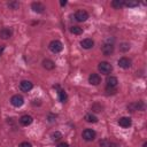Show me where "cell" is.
Listing matches in <instances>:
<instances>
[{
	"mask_svg": "<svg viewBox=\"0 0 147 147\" xmlns=\"http://www.w3.org/2000/svg\"><path fill=\"white\" fill-rule=\"evenodd\" d=\"M98 69H99V71H100L101 74L108 75V74H110V72H111L113 67H111V64H110V63H108V62L103 61V62H100V63H99Z\"/></svg>",
	"mask_w": 147,
	"mask_h": 147,
	"instance_id": "6da1fadb",
	"label": "cell"
},
{
	"mask_svg": "<svg viewBox=\"0 0 147 147\" xmlns=\"http://www.w3.org/2000/svg\"><path fill=\"white\" fill-rule=\"evenodd\" d=\"M49 49L53 52V53H60L62 49H63V46H62V42L60 40H52L49 42Z\"/></svg>",
	"mask_w": 147,
	"mask_h": 147,
	"instance_id": "7a4b0ae2",
	"label": "cell"
},
{
	"mask_svg": "<svg viewBox=\"0 0 147 147\" xmlns=\"http://www.w3.org/2000/svg\"><path fill=\"white\" fill-rule=\"evenodd\" d=\"M10 102H11V105H13L14 107H21V106L24 103V99H23L22 95H20V94H15V95L11 96Z\"/></svg>",
	"mask_w": 147,
	"mask_h": 147,
	"instance_id": "3957f363",
	"label": "cell"
},
{
	"mask_svg": "<svg viewBox=\"0 0 147 147\" xmlns=\"http://www.w3.org/2000/svg\"><path fill=\"white\" fill-rule=\"evenodd\" d=\"M82 136H83V138H84L86 141H92V140L95 138V131L92 130V129H86V130L83 131Z\"/></svg>",
	"mask_w": 147,
	"mask_h": 147,
	"instance_id": "277c9868",
	"label": "cell"
},
{
	"mask_svg": "<svg viewBox=\"0 0 147 147\" xmlns=\"http://www.w3.org/2000/svg\"><path fill=\"white\" fill-rule=\"evenodd\" d=\"M75 18H76L78 22H84V21H86V20L88 18V14H87L86 10L80 9V10H77V11H76Z\"/></svg>",
	"mask_w": 147,
	"mask_h": 147,
	"instance_id": "5b68a950",
	"label": "cell"
},
{
	"mask_svg": "<svg viewBox=\"0 0 147 147\" xmlns=\"http://www.w3.org/2000/svg\"><path fill=\"white\" fill-rule=\"evenodd\" d=\"M101 52L103 53V55H110V54H113V52H114V45L113 44H110V42H105L103 45H102V47H101Z\"/></svg>",
	"mask_w": 147,
	"mask_h": 147,
	"instance_id": "8992f818",
	"label": "cell"
},
{
	"mask_svg": "<svg viewBox=\"0 0 147 147\" xmlns=\"http://www.w3.org/2000/svg\"><path fill=\"white\" fill-rule=\"evenodd\" d=\"M145 108V105L142 101H137V102H133V103H130L127 106V109H130L131 111H136V110H144Z\"/></svg>",
	"mask_w": 147,
	"mask_h": 147,
	"instance_id": "52a82bcc",
	"label": "cell"
},
{
	"mask_svg": "<svg viewBox=\"0 0 147 147\" xmlns=\"http://www.w3.org/2000/svg\"><path fill=\"white\" fill-rule=\"evenodd\" d=\"M88 83L91 85H99L101 83V77L98 74H91L88 76Z\"/></svg>",
	"mask_w": 147,
	"mask_h": 147,
	"instance_id": "ba28073f",
	"label": "cell"
},
{
	"mask_svg": "<svg viewBox=\"0 0 147 147\" xmlns=\"http://www.w3.org/2000/svg\"><path fill=\"white\" fill-rule=\"evenodd\" d=\"M32 87H33V85H32V83L29 82V80H22V82L20 83V88H21L23 92H29V91L32 90Z\"/></svg>",
	"mask_w": 147,
	"mask_h": 147,
	"instance_id": "9c48e42d",
	"label": "cell"
},
{
	"mask_svg": "<svg viewBox=\"0 0 147 147\" xmlns=\"http://www.w3.org/2000/svg\"><path fill=\"white\" fill-rule=\"evenodd\" d=\"M117 63H118V65H119L121 68H123V69H127V68L131 67V60L127 59V57H121Z\"/></svg>",
	"mask_w": 147,
	"mask_h": 147,
	"instance_id": "30bf717a",
	"label": "cell"
},
{
	"mask_svg": "<svg viewBox=\"0 0 147 147\" xmlns=\"http://www.w3.org/2000/svg\"><path fill=\"white\" fill-rule=\"evenodd\" d=\"M31 8H32V10L34 13H39V14L40 13H44V10H45V6L41 2H32Z\"/></svg>",
	"mask_w": 147,
	"mask_h": 147,
	"instance_id": "8fae6325",
	"label": "cell"
},
{
	"mask_svg": "<svg viewBox=\"0 0 147 147\" xmlns=\"http://www.w3.org/2000/svg\"><path fill=\"white\" fill-rule=\"evenodd\" d=\"M80 45H82L83 48L90 49V48H92V47L94 46V41H93L91 38H85V39H83V40L80 41Z\"/></svg>",
	"mask_w": 147,
	"mask_h": 147,
	"instance_id": "7c38bea8",
	"label": "cell"
},
{
	"mask_svg": "<svg viewBox=\"0 0 147 147\" xmlns=\"http://www.w3.org/2000/svg\"><path fill=\"white\" fill-rule=\"evenodd\" d=\"M20 122H21L22 125L28 126V125H30V124L33 122V118H32L30 115H23V116L20 118Z\"/></svg>",
	"mask_w": 147,
	"mask_h": 147,
	"instance_id": "4fadbf2b",
	"label": "cell"
},
{
	"mask_svg": "<svg viewBox=\"0 0 147 147\" xmlns=\"http://www.w3.org/2000/svg\"><path fill=\"white\" fill-rule=\"evenodd\" d=\"M131 118L130 117H121L119 119H118V124H119V126H122V127H129V126H131Z\"/></svg>",
	"mask_w": 147,
	"mask_h": 147,
	"instance_id": "5bb4252c",
	"label": "cell"
},
{
	"mask_svg": "<svg viewBox=\"0 0 147 147\" xmlns=\"http://www.w3.org/2000/svg\"><path fill=\"white\" fill-rule=\"evenodd\" d=\"M11 30L9 28H3L0 30V38L1 39H8L11 37Z\"/></svg>",
	"mask_w": 147,
	"mask_h": 147,
	"instance_id": "9a60e30c",
	"label": "cell"
},
{
	"mask_svg": "<svg viewBox=\"0 0 147 147\" xmlns=\"http://www.w3.org/2000/svg\"><path fill=\"white\" fill-rule=\"evenodd\" d=\"M42 67H44L45 69H47V70H53V69L55 68V63H54L52 60L46 59V60L42 61Z\"/></svg>",
	"mask_w": 147,
	"mask_h": 147,
	"instance_id": "2e32d148",
	"label": "cell"
},
{
	"mask_svg": "<svg viewBox=\"0 0 147 147\" xmlns=\"http://www.w3.org/2000/svg\"><path fill=\"white\" fill-rule=\"evenodd\" d=\"M107 86L108 87H116L117 86V83H118V80H117V78L116 77H114V76H109V77H107Z\"/></svg>",
	"mask_w": 147,
	"mask_h": 147,
	"instance_id": "e0dca14e",
	"label": "cell"
},
{
	"mask_svg": "<svg viewBox=\"0 0 147 147\" xmlns=\"http://www.w3.org/2000/svg\"><path fill=\"white\" fill-rule=\"evenodd\" d=\"M123 5L126 7H137L139 5V2L136 0H126V1H123Z\"/></svg>",
	"mask_w": 147,
	"mask_h": 147,
	"instance_id": "ac0fdd59",
	"label": "cell"
},
{
	"mask_svg": "<svg viewBox=\"0 0 147 147\" xmlns=\"http://www.w3.org/2000/svg\"><path fill=\"white\" fill-rule=\"evenodd\" d=\"M85 121L88 122V123H96L98 122V118H96V116H94L92 114H87L85 116Z\"/></svg>",
	"mask_w": 147,
	"mask_h": 147,
	"instance_id": "d6986e66",
	"label": "cell"
},
{
	"mask_svg": "<svg viewBox=\"0 0 147 147\" xmlns=\"http://www.w3.org/2000/svg\"><path fill=\"white\" fill-rule=\"evenodd\" d=\"M70 32L71 33H74V34H82L83 33V29L80 28V26H71V29H70Z\"/></svg>",
	"mask_w": 147,
	"mask_h": 147,
	"instance_id": "ffe728a7",
	"label": "cell"
},
{
	"mask_svg": "<svg viewBox=\"0 0 147 147\" xmlns=\"http://www.w3.org/2000/svg\"><path fill=\"white\" fill-rule=\"evenodd\" d=\"M111 6L114 8H116V9H119V8H122L124 6L123 5V0H114V1H111Z\"/></svg>",
	"mask_w": 147,
	"mask_h": 147,
	"instance_id": "44dd1931",
	"label": "cell"
},
{
	"mask_svg": "<svg viewBox=\"0 0 147 147\" xmlns=\"http://www.w3.org/2000/svg\"><path fill=\"white\" fill-rule=\"evenodd\" d=\"M59 99L61 102H65L67 101V94L63 90H59Z\"/></svg>",
	"mask_w": 147,
	"mask_h": 147,
	"instance_id": "7402d4cb",
	"label": "cell"
},
{
	"mask_svg": "<svg viewBox=\"0 0 147 147\" xmlns=\"http://www.w3.org/2000/svg\"><path fill=\"white\" fill-rule=\"evenodd\" d=\"M129 49H130V45L127 42H122L119 45V51L121 52H127Z\"/></svg>",
	"mask_w": 147,
	"mask_h": 147,
	"instance_id": "603a6c76",
	"label": "cell"
},
{
	"mask_svg": "<svg viewBox=\"0 0 147 147\" xmlns=\"http://www.w3.org/2000/svg\"><path fill=\"white\" fill-rule=\"evenodd\" d=\"M100 146L101 147H111L113 144L107 139H102V140H100Z\"/></svg>",
	"mask_w": 147,
	"mask_h": 147,
	"instance_id": "cb8c5ba5",
	"label": "cell"
},
{
	"mask_svg": "<svg viewBox=\"0 0 147 147\" xmlns=\"http://www.w3.org/2000/svg\"><path fill=\"white\" fill-rule=\"evenodd\" d=\"M62 138V134L59 132V131H56V132H54L53 134H52V140L53 141H57V140H60Z\"/></svg>",
	"mask_w": 147,
	"mask_h": 147,
	"instance_id": "d4e9b609",
	"label": "cell"
},
{
	"mask_svg": "<svg viewBox=\"0 0 147 147\" xmlns=\"http://www.w3.org/2000/svg\"><path fill=\"white\" fill-rule=\"evenodd\" d=\"M18 6H20V3L17 1H10V2H8V7L10 9H17Z\"/></svg>",
	"mask_w": 147,
	"mask_h": 147,
	"instance_id": "484cf974",
	"label": "cell"
},
{
	"mask_svg": "<svg viewBox=\"0 0 147 147\" xmlns=\"http://www.w3.org/2000/svg\"><path fill=\"white\" fill-rule=\"evenodd\" d=\"M18 147H32V145H31L30 142H28V141H24V142L20 144V146H18Z\"/></svg>",
	"mask_w": 147,
	"mask_h": 147,
	"instance_id": "4316f807",
	"label": "cell"
},
{
	"mask_svg": "<svg viewBox=\"0 0 147 147\" xmlns=\"http://www.w3.org/2000/svg\"><path fill=\"white\" fill-rule=\"evenodd\" d=\"M57 147H69V145L67 142H61V144L57 145Z\"/></svg>",
	"mask_w": 147,
	"mask_h": 147,
	"instance_id": "83f0119b",
	"label": "cell"
},
{
	"mask_svg": "<svg viewBox=\"0 0 147 147\" xmlns=\"http://www.w3.org/2000/svg\"><path fill=\"white\" fill-rule=\"evenodd\" d=\"M60 5H61V6H65V5H67V1H65V0H61V1H60Z\"/></svg>",
	"mask_w": 147,
	"mask_h": 147,
	"instance_id": "f1b7e54d",
	"label": "cell"
},
{
	"mask_svg": "<svg viewBox=\"0 0 147 147\" xmlns=\"http://www.w3.org/2000/svg\"><path fill=\"white\" fill-rule=\"evenodd\" d=\"M3 48H5V47H3V46H2V47H1V48H0V55H1V53H2V51H3Z\"/></svg>",
	"mask_w": 147,
	"mask_h": 147,
	"instance_id": "f546056e",
	"label": "cell"
},
{
	"mask_svg": "<svg viewBox=\"0 0 147 147\" xmlns=\"http://www.w3.org/2000/svg\"><path fill=\"white\" fill-rule=\"evenodd\" d=\"M142 147H147V142H144V145H142Z\"/></svg>",
	"mask_w": 147,
	"mask_h": 147,
	"instance_id": "4dcf8cb0",
	"label": "cell"
}]
</instances>
